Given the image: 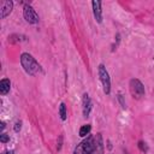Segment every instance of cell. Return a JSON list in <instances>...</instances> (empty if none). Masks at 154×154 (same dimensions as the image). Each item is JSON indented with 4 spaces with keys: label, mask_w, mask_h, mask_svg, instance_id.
Returning <instances> with one entry per match:
<instances>
[{
    "label": "cell",
    "mask_w": 154,
    "mask_h": 154,
    "mask_svg": "<svg viewBox=\"0 0 154 154\" xmlns=\"http://www.w3.org/2000/svg\"><path fill=\"white\" fill-rule=\"evenodd\" d=\"M20 64H22L23 69L25 70V72L29 75H36L41 70L38 63L29 53H23L20 55Z\"/></svg>",
    "instance_id": "obj_1"
},
{
    "label": "cell",
    "mask_w": 154,
    "mask_h": 154,
    "mask_svg": "<svg viewBox=\"0 0 154 154\" xmlns=\"http://www.w3.org/2000/svg\"><path fill=\"white\" fill-rule=\"evenodd\" d=\"M73 154H95V140L91 136H88L82 141L73 150Z\"/></svg>",
    "instance_id": "obj_2"
},
{
    "label": "cell",
    "mask_w": 154,
    "mask_h": 154,
    "mask_svg": "<svg viewBox=\"0 0 154 154\" xmlns=\"http://www.w3.org/2000/svg\"><path fill=\"white\" fill-rule=\"evenodd\" d=\"M99 77H100V81L102 83L105 94H109V91H111V79H109V75H108L106 67L102 64L99 66Z\"/></svg>",
    "instance_id": "obj_3"
},
{
    "label": "cell",
    "mask_w": 154,
    "mask_h": 154,
    "mask_svg": "<svg viewBox=\"0 0 154 154\" xmlns=\"http://www.w3.org/2000/svg\"><path fill=\"white\" fill-rule=\"evenodd\" d=\"M129 87H130V91H131V94H132L134 97L141 99V97L144 95V87H143V84L141 83V81L134 78V79L130 81Z\"/></svg>",
    "instance_id": "obj_4"
},
{
    "label": "cell",
    "mask_w": 154,
    "mask_h": 154,
    "mask_svg": "<svg viewBox=\"0 0 154 154\" xmlns=\"http://www.w3.org/2000/svg\"><path fill=\"white\" fill-rule=\"evenodd\" d=\"M23 16H24V18H25V20L28 22V23H30V24H36L37 22H38V16H37V13L35 12V10L30 6V5H24V7H23Z\"/></svg>",
    "instance_id": "obj_5"
},
{
    "label": "cell",
    "mask_w": 154,
    "mask_h": 154,
    "mask_svg": "<svg viewBox=\"0 0 154 154\" xmlns=\"http://www.w3.org/2000/svg\"><path fill=\"white\" fill-rule=\"evenodd\" d=\"M13 7V2L10 0H1L0 1V17L5 18L6 16H8L12 11Z\"/></svg>",
    "instance_id": "obj_6"
},
{
    "label": "cell",
    "mask_w": 154,
    "mask_h": 154,
    "mask_svg": "<svg viewBox=\"0 0 154 154\" xmlns=\"http://www.w3.org/2000/svg\"><path fill=\"white\" fill-rule=\"evenodd\" d=\"M91 6H93V12H94V17H95V19H96L99 23H101V22H102L101 2H100V1H96V0H94V1L91 2Z\"/></svg>",
    "instance_id": "obj_7"
},
{
    "label": "cell",
    "mask_w": 154,
    "mask_h": 154,
    "mask_svg": "<svg viewBox=\"0 0 154 154\" xmlns=\"http://www.w3.org/2000/svg\"><path fill=\"white\" fill-rule=\"evenodd\" d=\"M90 109H91V101H90V97H89L88 94H84V95H83V114H84V117H88V116H89Z\"/></svg>",
    "instance_id": "obj_8"
},
{
    "label": "cell",
    "mask_w": 154,
    "mask_h": 154,
    "mask_svg": "<svg viewBox=\"0 0 154 154\" xmlns=\"http://www.w3.org/2000/svg\"><path fill=\"white\" fill-rule=\"evenodd\" d=\"M10 88H11V82H10V79H7V78L1 79V82H0V94H1V95L7 94V93L10 91Z\"/></svg>",
    "instance_id": "obj_9"
},
{
    "label": "cell",
    "mask_w": 154,
    "mask_h": 154,
    "mask_svg": "<svg viewBox=\"0 0 154 154\" xmlns=\"http://www.w3.org/2000/svg\"><path fill=\"white\" fill-rule=\"evenodd\" d=\"M95 140V154H103V144H102V137L100 134L96 135Z\"/></svg>",
    "instance_id": "obj_10"
},
{
    "label": "cell",
    "mask_w": 154,
    "mask_h": 154,
    "mask_svg": "<svg viewBox=\"0 0 154 154\" xmlns=\"http://www.w3.org/2000/svg\"><path fill=\"white\" fill-rule=\"evenodd\" d=\"M90 130H91V126L90 125H83L81 129H79V136L81 137H85L87 135H89V132H90Z\"/></svg>",
    "instance_id": "obj_11"
},
{
    "label": "cell",
    "mask_w": 154,
    "mask_h": 154,
    "mask_svg": "<svg viewBox=\"0 0 154 154\" xmlns=\"http://www.w3.org/2000/svg\"><path fill=\"white\" fill-rule=\"evenodd\" d=\"M59 114H60V118L61 120H66V117H67V113H66V106L64 102L60 103V107H59Z\"/></svg>",
    "instance_id": "obj_12"
},
{
    "label": "cell",
    "mask_w": 154,
    "mask_h": 154,
    "mask_svg": "<svg viewBox=\"0 0 154 154\" xmlns=\"http://www.w3.org/2000/svg\"><path fill=\"white\" fill-rule=\"evenodd\" d=\"M138 148L141 149V152H148V148H147V146H146V143L143 141L138 142Z\"/></svg>",
    "instance_id": "obj_13"
},
{
    "label": "cell",
    "mask_w": 154,
    "mask_h": 154,
    "mask_svg": "<svg viewBox=\"0 0 154 154\" xmlns=\"http://www.w3.org/2000/svg\"><path fill=\"white\" fill-rule=\"evenodd\" d=\"M8 140H10V136H8V135H6V134H1V135H0V141H1L2 143L7 142Z\"/></svg>",
    "instance_id": "obj_14"
},
{
    "label": "cell",
    "mask_w": 154,
    "mask_h": 154,
    "mask_svg": "<svg viewBox=\"0 0 154 154\" xmlns=\"http://www.w3.org/2000/svg\"><path fill=\"white\" fill-rule=\"evenodd\" d=\"M20 128H22V122H17V123L14 124V131L18 132V131L20 130Z\"/></svg>",
    "instance_id": "obj_15"
},
{
    "label": "cell",
    "mask_w": 154,
    "mask_h": 154,
    "mask_svg": "<svg viewBox=\"0 0 154 154\" xmlns=\"http://www.w3.org/2000/svg\"><path fill=\"white\" fill-rule=\"evenodd\" d=\"M2 154H14V152H13V150H10V152H5V153H2Z\"/></svg>",
    "instance_id": "obj_16"
},
{
    "label": "cell",
    "mask_w": 154,
    "mask_h": 154,
    "mask_svg": "<svg viewBox=\"0 0 154 154\" xmlns=\"http://www.w3.org/2000/svg\"><path fill=\"white\" fill-rule=\"evenodd\" d=\"M0 125H1V130H4V129H5V123H4V122H1V124H0Z\"/></svg>",
    "instance_id": "obj_17"
}]
</instances>
